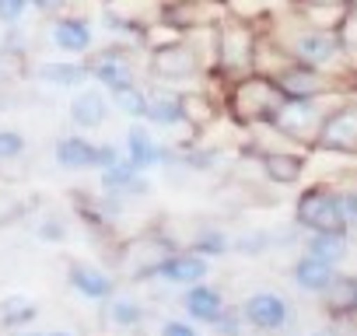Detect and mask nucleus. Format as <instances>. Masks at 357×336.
<instances>
[{
  "mask_svg": "<svg viewBox=\"0 0 357 336\" xmlns=\"http://www.w3.org/2000/svg\"><path fill=\"white\" fill-rule=\"evenodd\" d=\"M36 319H39V305L29 294H4L0 298V326L4 329L18 333V329H29Z\"/></svg>",
  "mask_w": 357,
  "mask_h": 336,
  "instance_id": "obj_27",
  "label": "nucleus"
},
{
  "mask_svg": "<svg viewBox=\"0 0 357 336\" xmlns=\"http://www.w3.org/2000/svg\"><path fill=\"white\" fill-rule=\"evenodd\" d=\"M172 252H175V245H172L168 235H161V231H144V235H137L133 242H126V249H123V273L133 277V280H147V277L158 270V263H161L165 256H172Z\"/></svg>",
  "mask_w": 357,
  "mask_h": 336,
  "instance_id": "obj_13",
  "label": "nucleus"
},
{
  "mask_svg": "<svg viewBox=\"0 0 357 336\" xmlns=\"http://www.w3.org/2000/svg\"><path fill=\"white\" fill-rule=\"evenodd\" d=\"M186 112H190V126L193 130H204L211 119H214V112H218V105H214V98L211 95H204V91H186Z\"/></svg>",
  "mask_w": 357,
  "mask_h": 336,
  "instance_id": "obj_32",
  "label": "nucleus"
},
{
  "mask_svg": "<svg viewBox=\"0 0 357 336\" xmlns=\"http://www.w3.org/2000/svg\"><path fill=\"white\" fill-rule=\"evenodd\" d=\"M256 53H259V32L249 18L225 15L214 25V70L231 84L245 74H256Z\"/></svg>",
  "mask_w": 357,
  "mask_h": 336,
  "instance_id": "obj_2",
  "label": "nucleus"
},
{
  "mask_svg": "<svg viewBox=\"0 0 357 336\" xmlns=\"http://www.w3.org/2000/svg\"><path fill=\"white\" fill-rule=\"evenodd\" d=\"M50 43L56 53L84 56L95 49V25L84 15H56L50 22Z\"/></svg>",
  "mask_w": 357,
  "mask_h": 336,
  "instance_id": "obj_16",
  "label": "nucleus"
},
{
  "mask_svg": "<svg viewBox=\"0 0 357 336\" xmlns=\"http://www.w3.org/2000/svg\"><path fill=\"white\" fill-rule=\"evenodd\" d=\"M336 273H340V266H333V263H326V259H319V256H312V252H301V256L291 263V284H294L301 294H312V298H319V294L336 280Z\"/></svg>",
  "mask_w": 357,
  "mask_h": 336,
  "instance_id": "obj_22",
  "label": "nucleus"
},
{
  "mask_svg": "<svg viewBox=\"0 0 357 336\" xmlns=\"http://www.w3.org/2000/svg\"><path fill=\"white\" fill-rule=\"evenodd\" d=\"M225 305H228L225 291L218 284H211V280H200V284H193L186 291H178V308H183V315L193 319L197 326H207V329L214 326V319L221 315Z\"/></svg>",
  "mask_w": 357,
  "mask_h": 336,
  "instance_id": "obj_17",
  "label": "nucleus"
},
{
  "mask_svg": "<svg viewBox=\"0 0 357 336\" xmlns=\"http://www.w3.org/2000/svg\"><path fill=\"white\" fill-rule=\"evenodd\" d=\"M221 158H225V154H221L218 147H204V144H178V172H197V176L218 172Z\"/></svg>",
  "mask_w": 357,
  "mask_h": 336,
  "instance_id": "obj_28",
  "label": "nucleus"
},
{
  "mask_svg": "<svg viewBox=\"0 0 357 336\" xmlns=\"http://www.w3.org/2000/svg\"><path fill=\"white\" fill-rule=\"evenodd\" d=\"M130 336H147V333H140V329H137V333H130Z\"/></svg>",
  "mask_w": 357,
  "mask_h": 336,
  "instance_id": "obj_44",
  "label": "nucleus"
},
{
  "mask_svg": "<svg viewBox=\"0 0 357 336\" xmlns=\"http://www.w3.org/2000/svg\"><path fill=\"white\" fill-rule=\"evenodd\" d=\"M32 8V0H0V22L4 25H18Z\"/></svg>",
  "mask_w": 357,
  "mask_h": 336,
  "instance_id": "obj_37",
  "label": "nucleus"
},
{
  "mask_svg": "<svg viewBox=\"0 0 357 336\" xmlns=\"http://www.w3.org/2000/svg\"><path fill=\"white\" fill-rule=\"evenodd\" d=\"M343 98H350V95H326V98H284V102L277 105V112H273L270 126H273L280 137H287L294 147H298V144H301V147H308V144H315V137H319V130H322L326 116H329Z\"/></svg>",
  "mask_w": 357,
  "mask_h": 336,
  "instance_id": "obj_3",
  "label": "nucleus"
},
{
  "mask_svg": "<svg viewBox=\"0 0 357 336\" xmlns=\"http://www.w3.org/2000/svg\"><path fill=\"white\" fill-rule=\"evenodd\" d=\"M242 305V315H245V326L256 329V333H287L294 322H298V308L294 301L284 294V291H273V287H263V291H252L245 294Z\"/></svg>",
  "mask_w": 357,
  "mask_h": 336,
  "instance_id": "obj_6",
  "label": "nucleus"
},
{
  "mask_svg": "<svg viewBox=\"0 0 357 336\" xmlns=\"http://www.w3.org/2000/svg\"><path fill=\"white\" fill-rule=\"evenodd\" d=\"M294 224L301 231H350L340 204V190L333 186H308L294 200Z\"/></svg>",
  "mask_w": 357,
  "mask_h": 336,
  "instance_id": "obj_5",
  "label": "nucleus"
},
{
  "mask_svg": "<svg viewBox=\"0 0 357 336\" xmlns=\"http://www.w3.org/2000/svg\"><path fill=\"white\" fill-rule=\"evenodd\" d=\"M29 151V140L22 130H11V126H0V161H15Z\"/></svg>",
  "mask_w": 357,
  "mask_h": 336,
  "instance_id": "obj_35",
  "label": "nucleus"
},
{
  "mask_svg": "<svg viewBox=\"0 0 357 336\" xmlns=\"http://www.w3.org/2000/svg\"><path fill=\"white\" fill-rule=\"evenodd\" d=\"M36 235L43 242H50V245H63L70 238V224H67L63 214H43L39 224H36Z\"/></svg>",
  "mask_w": 357,
  "mask_h": 336,
  "instance_id": "obj_33",
  "label": "nucleus"
},
{
  "mask_svg": "<svg viewBox=\"0 0 357 336\" xmlns=\"http://www.w3.org/2000/svg\"><path fill=\"white\" fill-rule=\"evenodd\" d=\"M67 4L70 0H32V8L46 18H56V15H67Z\"/></svg>",
  "mask_w": 357,
  "mask_h": 336,
  "instance_id": "obj_39",
  "label": "nucleus"
},
{
  "mask_svg": "<svg viewBox=\"0 0 357 336\" xmlns=\"http://www.w3.org/2000/svg\"><path fill=\"white\" fill-rule=\"evenodd\" d=\"M88 74L91 81L102 88V91H119L126 84H137V63H133V53L126 46H105L98 49L95 56H88Z\"/></svg>",
  "mask_w": 357,
  "mask_h": 336,
  "instance_id": "obj_11",
  "label": "nucleus"
},
{
  "mask_svg": "<svg viewBox=\"0 0 357 336\" xmlns=\"http://www.w3.org/2000/svg\"><path fill=\"white\" fill-rule=\"evenodd\" d=\"M280 102H284V91L277 88V81H273L270 74H259V70H256V74H245V77H238V81H231V84H228V98H225L228 112H231L238 123H245V126L270 123Z\"/></svg>",
  "mask_w": 357,
  "mask_h": 336,
  "instance_id": "obj_4",
  "label": "nucleus"
},
{
  "mask_svg": "<svg viewBox=\"0 0 357 336\" xmlns=\"http://www.w3.org/2000/svg\"><path fill=\"white\" fill-rule=\"evenodd\" d=\"M305 336H343L336 326H329V329H315V333H305Z\"/></svg>",
  "mask_w": 357,
  "mask_h": 336,
  "instance_id": "obj_42",
  "label": "nucleus"
},
{
  "mask_svg": "<svg viewBox=\"0 0 357 336\" xmlns=\"http://www.w3.org/2000/svg\"><path fill=\"white\" fill-rule=\"evenodd\" d=\"M147 315H151L147 305L137 301L133 294H112V298L102 301V322H105L109 329H119V333H137V329H144Z\"/></svg>",
  "mask_w": 357,
  "mask_h": 336,
  "instance_id": "obj_24",
  "label": "nucleus"
},
{
  "mask_svg": "<svg viewBox=\"0 0 357 336\" xmlns=\"http://www.w3.org/2000/svg\"><path fill=\"white\" fill-rule=\"evenodd\" d=\"M200 329H204V326H197L193 319L178 315V319H165V322L158 326V336H204Z\"/></svg>",
  "mask_w": 357,
  "mask_h": 336,
  "instance_id": "obj_36",
  "label": "nucleus"
},
{
  "mask_svg": "<svg viewBox=\"0 0 357 336\" xmlns=\"http://www.w3.org/2000/svg\"><path fill=\"white\" fill-rule=\"evenodd\" d=\"M340 204H343V217H347L350 231H357V186L340 190Z\"/></svg>",
  "mask_w": 357,
  "mask_h": 336,
  "instance_id": "obj_38",
  "label": "nucleus"
},
{
  "mask_svg": "<svg viewBox=\"0 0 357 336\" xmlns=\"http://www.w3.org/2000/svg\"><path fill=\"white\" fill-rule=\"evenodd\" d=\"M190 249H193V252H200V256H207V259L214 263V259L231 256V235H228L225 228H218V224H200V228L193 231Z\"/></svg>",
  "mask_w": 357,
  "mask_h": 336,
  "instance_id": "obj_29",
  "label": "nucleus"
},
{
  "mask_svg": "<svg viewBox=\"0 0 357 336\" xmlns=\"http://www.w3.org/2000/svg\"><path fill=\"white\" fill-rule=\"evenodd\" d=\"M277 88L284 91V98H326V95H354V88H340V77H329L322 70L301 67V63H284L273 74Z\"/></svg>",
  "mask_w": 357,
  "mask_h": 336,
  "instance_id": "obj_9",
  "label": "nucleus"
},
{
  "mask_svg": "<svg viewBox=\"0 0 357 336\" xmlns=\"http://www.w3.org/2000/svg\"><path fill=\"white\" fill-rule=\"evenodd\" d=\"M270 249H277V245H273V231H266V228H245L242 235L231 238V252L249 256V259H259Z\"/></svg>",
  "mask_w": 357,
  "mask_h": 336,
  "instance_id": "obj_31",
  "label": "nucleus"
},
{
  "mask_svg": "<svg viewBox=\"0 0 357 336\" xmlns=\"http://www.w3.org/2000/svg\"><path fill=\"white\" fill-rule=\"evenodd\" d=\"M259 165H263V176L270 183L294 186L305 176V151H298V147H273V151L259 154Z\"/></svg>",
  "mask_w": 357,
  "mask_h": 336,
  "instance_id": "obj_23",
  "label": "nucleus"
},
{
  "mask_svg": "<svg viewBox=\"0 0 357 336\" xmlns=\"http://www.w3.org/2000/svg\"><path fill=\"white\" fill-rule=\"evenodd\" d=\"M354 0H294V8H350Z\"/></svg>",
  "mask_w": 357,
  "mask_h": 336,
  "instance_id": "obj_40",
  "label": "nucleus"
},
{
  "mask_svg": "<svg viewBox=\"0 0 357 336\" xmlns=\"http://www.w3.org/2000/svg\"><path fill=\"white\" fill-rule=\"evenodd\" d=\"M273 43L287 53V60H294L301 67L322 70V74L340 77V81L354 77V67H350L347 43H343L340 29H319V25H308V22L294 18V25L273 29Z\"/></svg>",
  "mask_w": 357,
  "mask_h": 336,
  "instance_id": "obj_1",
  "label": "nucleus"
},
{
  "mask_svg": "<svg viewBox=\"0 0 357 336\" xmlns=\"http://www.w3.org/2000/svg\"><path fill=\"white\" fill-rule=\"evenodd\" d=\"M315 147L333 151V154H357V95L343 98L322 123Z\"/></svg>",
  "mask_w": 357,
  "mask_h": 336,
  "instance_id": "obj_12",
  "label": "nucleus"
},
{
  "mask_svg": "<svg viewBox=\"0 0 357 336\" xmlns=\"http://www.w3.org/2000/svg\"><path fill=\"white\" fill-rule=\"evenodd\" d=\"M67 284H70L74 294H81L84 301H95V305H102L105 298L116 294V280L102 266L84 263V259H70L67 263Z\"/></svg>",
  "mask_w": 357,
  "mask_h": 336,
  "instance_id": "obj_18",
  "label": "nucleus"
},
{
  "mask_svg": "<svg viewBox=\"0 0 357 336\" xmlns=\"http://www.w3.org/2000/svg\"><path fill=\"white\" fill-rule=\"evenodd\" d=\"M200 280H211V259L200 256V252H193V249H175L147 277V284L168 287V291H186V287H193Z\"/></svg>",
  "mask_w": 357,
  "mask_h": 336,
  "instance_id": "obj_8",
  "label": "nucleus"
},
{
  "mask_svg": "<svg viewBox=\"0 0 357 336\" xmlns=\"http://www.w3.org/2000/svg\"><path fill=\"white\" fill-rule=\"evenodd\" d=\"M214 336H245V315H242V305H225L221 315L214 319Z\"/></svg>",
  "mask_w": 357,
  "mask_h": 336,
  "instance_id": "obj_34",
  "label": "nucleus"
},
{
  "mask_svg": "<svg viewBox=\"0 0 357 336\" xmlns=\"http://www.w3.org/2000/svg\"><path fill=\"white\" fill-rule=\"evenodd\" d=\"M15 336H74V333H67V329H56V333H39V329H18Z\"/></svg>",
  "mask_w": 357,
  "mask_h": 336,
  "instance_id": "obj_41",
  "label": "nucleus"
},
{
  "mask_svg": "<svg viewBox=\"0 0 357 336\" xmlns=\"http://www.w3.org/2000/svg\"><path fill=\"white\" fill-rule=\"evenodd\" d=\"M204 63L207 60L200 56V49L186 36L178 43H172V46L151 49V60H147V67H151V74L158 81H190V77H197L204 70Z\"/></svg>",
  "mask_w": 357,
  "mask_h": 336,
  "instance_id": "obj_10",
  "label": "nucleus"
},
{
  "mask_svg": "<svg viewBox=\"0 0 357 336\" xmlns=\"http://www.w3.org/2000/svg\"><path fill=\"white\" fill-rule=\"evenodd\" d=\"M151 98H147V116L144 123L151 130H161V133H172V130H183L190 126V112H186V91H175L168 84H154L147 88ZM193 130V126H190Z\"/></svg>",
  "mask_w": 357,
  "mask_h": 336,
  "instance_id": "obj_14",
  "label": "nucleus"
},
{
  "mask_svg": "<svg viewBox=\"0 0 357 336\" xmlns=\"http://www.w3.org/2000/svg\"><path fill=\"white\" fill-rule=\"evenodd\" d=\"M112 98V105L123 112V116H130L133 123H144V116H147V98H151V91L137 81V84H126V88H119V91H112L109 95Z\"/></svg>",
  "mask_w": 357,
  "mask_h": 336,
  "instance_id": "obj_30",
  "label": "nucleus"
},
{
  "mask_svg": "<svg viewBox=\"0 0 357 336\" xmlns=\"http://www.w3.org/2000/svg\"><path fill=\"white\" fill-rule=\"evenodd\" d=\"M123 154L140 168V172H151V168L178 172V144L158 140L151 133V126H144V123H130V130L123 137Z\"/></svg>",
  "mask_w": 357,
  "mask_h": 336,
  "instance_id": "obj_7",
  "label": "nucleus"
},
{
  "mask_svg": "<svg viewBox=\"0 0 357 336\" xmlns=\"http://www.w3.org/2000/svg\"><path fill=\"white\" fill-rule=\"evenodd\" d=\"M322 308L333 315V319H357V277L350 273H336V280L319 294Z\"/></svg>",
  "mask_w": 357,
  "mask_h": 336,
  "instance_id": "obj_25",
  "label": "nucleus"
},
{
  "mask_svg": "<svg viewBox=\"0 0 357 336\" xmlns=\"http://www.w3.org/2000/svg\"><path fill=\"white\" fill-rule=\"evenodd\" d=\"M98 183H102V193H116V197H123L126 204L144 200V197L151 193V179H147V172H140V168H137L126 154L116 158L112 165L98 168Z\"/></svg>",
  "mask_w": 357,
  "mask_h": 336,
  "instance_id": "obj_15",
  "label": "nucleus"
},
{
  "mask_svg": "<svg viewBox=\"0 0 357 336\" xmlns=\"http://www.w3.org/2000/svg\"><path fill=\"white\" fill-rule=\"evenodd\" d=\"M53 158L63 172H95L98 168V144L91 137H84L81 130H74V133L56 137Z\"/></svg>",
  "mask_w": 357,
  "mask_h": 336,
  "instance_id": "obj_19",
  "label": "nucleus"
},
{
  "mask_svg": "<svg viewBox=\"0 0 357 336\" xmlns=\"http://www.w3.org/2000/svg\"><path fill=\"white\" fill-rule=\"evenodd\" d=\"M109 109H112L109 91H102V88H81V91H74V98H70V123H74V130L91 133V130L105 126Z\"/></svg>",
  "mask_w": 357,
  "mask_h": 336,
  "instance_id": "obj_20",
  "label": "nucleus"
},
{
  "mask_svg": "<svg viewBox=\"0 0 357 336\" xmlns=\"http://www.w3.org/2000/svg\"><path fill=\"white\" fill-rule=\"evenodd\" d=\"M301 252H312L333 266H343L350 256V231H305Z\"/></svg>",
  "mask_w": 357,
  "mask_h": 336,
  "instance_id": "obj_26",
  "label": "nucleus"
},
{
  "mask_svg": "<svg viewBox=\"0 0 357 336\" xmlns=\"http://www.w3.org/2000/svg\"><path fill=\"white\" fill-rule=\"evenodd\" d=\"M4 70H8V53H0V77H4Z\"/></svg>",
  "mask_w": 357,
  "mask_h": 336,
  "instance_id": "obj_43",
  "label": "nucleus"
},
{
  "mask_svg": "<svg viewBox=\"0 0 357 336\" xmlns=\"http://www.w3.org/2000/svg\"><path fill=\"white\" fill-rule=\"evenodd\" d=\"M32 74L39 84H50L56 91H81L91 81L88 60H43V63H36Z\"/></svg>",
  "mask_w": 357,
  "mask_h": 336,
  "instance_id": "obj_21",
  "label": "nucleus"
}]
</instances>
